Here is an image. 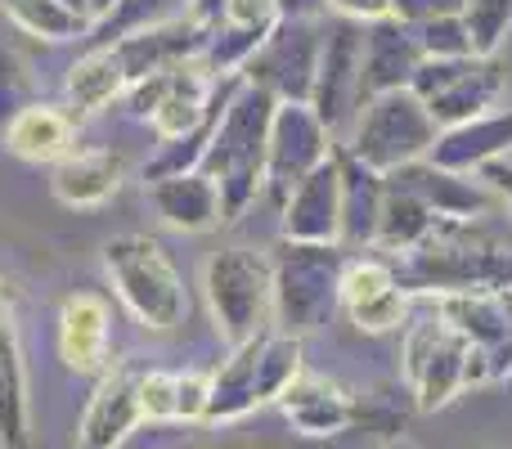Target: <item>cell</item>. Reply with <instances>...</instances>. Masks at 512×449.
<instances>
[{
	"label": "cell",
	"mask_w": 512,
	"mask_h": 449,
	"mask_svg": "<svg viewBox=\"0 0 512 449\" xmlns=\"http://www.w3.org/2000/svg\"><path fill=\"white\" fill-rule=\"evenodd\" d=\"M126 72V86L131 81H144L153 72H167L176 63H189L203 54L207 45V27H198L189 14H176V18H162L153 27H140V32H126L117 41H108Z\"/></svg>",
	"instance_id": "9a60e30c"
},
{
	"label": "cell",
	"mask_w": 512,
	"mask_h": 449,
	"mask_svg": "<svg viewBox=\"0 0 512 449\" xmlns=\"http://www.w3.org/2000/svg\"><path fill=\"white\" fill-rule=\"evenodd\" d=\"M414 36H418V45H423V59H463V54H472L468 27H463L459 14L427 18V23L414 27Z\"/></svg>",
	"instance_id": "1f68e13d"
},
{
	"label": "cell",
	"mask_w": 512,
	"mask_h": 449,
	"mask_svg": "<svg viewBox=\"0 0 512 449\" xmlns=\"http://www.w3.org/2000/svg\"><path fill=\"white\" fill-rule=\"evenodd\" d=\"M274 405L283 409L292 432H301V436H342L346 427L360 423L355 400L346 396L337 382L319 378V373H306V369L288 382V391H283Z\"/></svg>",
	"instance_id": "d6986e66"
},
{
	"label": "cell",
	"mask_w": 512,
	"mask_h": 449,
	"mask_svg": "<svg viewBox=\"0 0 512 449\" xmlns=\"http://www.w3.org/2000/svg\"><path fill=\"white\" fill-rule=\"evenodd\" d=\"M459 9H463V0H391V18H400L409 27L427 23V18L459 14Z\"/></svg>",
	"instance_id": "d590c367"
},
{
	"label": "cell",
	"mask_w": 512,
	"mask_h": 449,
	"mask_svg": "<svg viewBox=\"0 0 512 449\" xmlns=\"http://www.w3.org/2000/svg\"><path fill=\"white\" fill-rule=\"evenodd\" d=\"M212 373H176V423H203Z\"/></svg>",
	"instance_id": "e575fe53"
},
{
	"label": "cell",
	"mask_w": 512,
	"mask_h": 449,
	"mask_svg": "<svg viewBox=\"0 0 512 449\" xmlns=\"http://www.w3.org/2000/svg\"><path fill=\"white\" fill-rule=\"evenodd\" d=\"M324 9H333L346 23H378V18H391V0H324Z\"/></svg>",
	"instance_id": "8d00e7d4"
},
{
	"label": "cell",
	"mask_w": 512,
	"mask_h": 449,
	"mask_svg": "<svg viewBox=\"0 0 512 449\" xmlns=\"http://www.w3.org/2000/svg\"><path fill=\"white\" fill-rule=\"evenodd\" d=\"M176 9L189 14V0H117V9L95 27V45H108L126 32H140V27H153L162 18H176Z\"/></svg>",
	"instance_id": "4dcf8cb0"
},
{
	"label": "cell",
	"mask_w": 512,
	"mask_h": 449,
	"mask_svg": "<svg viewBox=\"0 0 512 449\" xmlns=\"http://www.w3.org/2000/svg\"><path fill=\"white\" fill-rule=\"evenodd\" d=\"M333 153H337V176H342V238L346 243L373 247L382 198H387V176L364 167V162L346 149H333Z\"/></svg>",
	"instance_id": "484cf974"
},
{
	"label": "cell",
	"mask_w": 512,
	"mask_h": 449,
	"mask_svg": "<svg viewBox=\"0 0 512 449\" xmlns=\"http://www.w3.org/2000/svg\"><path fill=\"white\" fill-rule=\"evenodd\" d=\"M0 445L27 449V373H23V346H18L14 306L0 288Z\"/></svg>",
	"instance_id": "d4e9b609"
},
{
	"label": "cell",
	"mask_w": 512,
	"mask_h": 449,
	"mask_svg": "<svg viewBox=\"0 0 512 449\" xmlns=\"http://www.w3.org/2000/svg\"><path fill=\"white\" fill-rule=\"evenodd\" d=\"M418 99L427 104V113L436 117V126H459L481 117L504 90V68L495 59H477V54H463V59H423L409 81Z\"/></svg>",
	"instance_id": "ba28073f"
},
{
	"label": "cell",
	"mask_w": 512,
	"mask_h": 449,
	"mask_svg": "<svg viewBox=\"0 0 512 449\" xmlns=\"http://www.w3.org/2000/svg\"><path fill=\"white\" fill-rule=\"evenodd\" d=\"M225 5H230V0H189V18H194L198 27H207V32H212V27H221Z\"/></svg>",
	"instance_id": "f35d334b"
},
{
	"label": "cell",
	"mask_w": 512,
	"mask_h": 449,
	"mask_svg": "<svg viewBox=\"0 0 512 449\" xmlns=\"http://www.w3.org/2000/svg\"><path fill=\"white\" fill-rule=\"evenodd\" d=\"M405 378L418 396V409H445L463 387H481L490 364L441 310L418 315L405 333Z\"/></svg>",
	"instance_id": "5b68a950"
},
{
	"label": "cell",
	"mask_w": 512,
	"mask_h": 449,
	"mask_svg": "<svg viewBox=\"0 0 512 449\" xmlns=\"http://www.w3.org/2000/svg\"><path fill=\"white\" fill-rule=\"evenodd\" d=\"M108 337H113V315L99 292H72L59 306V360L72 373L99 378L108 369Z\"/></svg>",
	"instance_id": "ac0fdd59"
},
{
	"label": "cell",
	"mask_w": 512,
	"mask_h": 449,
	"mask_svg": "<svg viewBox=\"0 0 512 449\" xmlns=\"http://www.w3.org/2000/svg\"><path fill=\"white\" fill-rule=\"evenodd\" d=\"M279 18H310L315 9H324V0H274Z\"/></svg>",
	"instance_id": "60d3db41"
},
{
	"label": "cell",
	"mask_w": 512,
	"mask_h": 449,
	"mask_svg": "<svg viewBox=\"0 0 512 449\" xmlns=\"http://www.w3.org/2000/svg\"><path fill=\"white\" fill-rule=\"evenodd\" d=\"M418 63H423V45H418L414 27L400 18H378L364 23V54H360V104L387 90H409Z\"/></svg>",
	"instance_id": "2e32d148"
},
{
	"label": "cell",
	"mask_w": 512,
	"mask_h": 449,
	"mask_svg": "<svg viewBox=\"0 0 512 449\" xmlns=\"http://www.w3.org/2000/svg\"><path fill=\"white\" fill-rule=\"evenodd\" d=\"M319 50H324V41H319L310 18H279L261 41V50L243 63V77L265 86L279 104H310Z\"/></svg>",
	"instance_id": "9c48e42d"
},
{
	"label": "cell",
	"mask_w": 512,
	"mask_h": 449,
	"mask_svg": "<svg viewBox=\"0 0 512 449\" xmlns=\"http://www.w3.org/2000/svg\"><path fill=\"white\" fill-rule=\"evenodd\" d=\"M360 54H364V23H333L324 50H319V72L315 90H310V108L328 126V135H337L342 126L355 122L360 108Z\"/></svg>",
	"instance_id": "8fae6325"
},
{
	"label": "cell",
	"mask_w": 512,
	"mask_h": 449,
	"mask_svg": "<svg viewBox=\"0 0 512 449\" xmlns=\"http://www.w3.org/2000/svg\"><path fill=\"white\" fill-rule=\"evenodd\" d=\"M481 171H486V180H490V185H495L499 194H504L508 203H512V162L499 158V162H486V167H481Z\"/></svg>",
	"instance_id": "ab89813d"
},
{
	"label": "cell",
	"mask_w": 512,
	"mask_h": 449,
	"mask_svg": "<svg viewBox=\"0 0 512 449\" xmlns=\"http://www.w3.org/2000/svg\"><path fill=\"white\" fill-rule=\"evenodd\" d=\"M0 140L23 162H59V158H68L72 144H77V122H72L68 108L32 99V104L5 126Z\"/></svg>",
	"instance_id": "cb8c5ba5"
},
{
	"label": "cell",
	"mask_w": 512,
	"mask_h": 449,
	"mask_svg": "<svg viewBox=\"0 0 512 449\" xmlns=\"http://www.w3.org/2000/svg\"><path fill=\"white\" fill-rule=\"evenodd\" d=\"M463 27H468V41L477 59H495L499 41L512 27V0H463L459 9Z\"/></svg>",
	"instance_id": "f546056e"
},
{
	"label": "cell",
	"mask_w": 512,
	"mask_h": 449,
	"mask_svg": "<svg viewBox=\"0 0 512 449\" xmlns=\"http://www.w3.org/2000/svg\"><path fill=\"white\" fill-rule=\"evenodd\" d=\"M207 310L230 346L270 333L274 319V261L252 247H225L203 270Z\"/></svg>",
	"instance_id": "52a82bcc"
},
{
	"label": "cell",
	"mask_w": 512,
	"mask_h": 449,
	"mask_svg": "<svg viewBox=\"0 0 512 449\" xmlns=\"http://www.w3.org/2000/svg\"><path fill=\"white\" fill-rule=\"evenodd\" d=\"M342 243H297L279 238L274 247V319L283 333L301 337L328 324L342 306Z\"/></svg>",
	"instance_id": "277c9868"
},
{
	"label": "cell",
	"mask_w": 512,
	"mask_h": 449,
	"mask_svg": "<svg viewBox=\"0 0 512 449\" xmlns=\"http://www.w3.org/2000/svg\"><path fill=\"white\" fill-rule=\"evenodd\" d=\"M436 135H441V126L414 90H387V95H373L355 108L351 135L342 140V149L355 153L364 167L391 176L396 167L427 158Z\"/></svg>",
	"instance_id": "8992f818"
},
{
	"label": "cell",
	"mask_w": 512,
	"mask_h": 449,
	"mask_svg": "<svg viewBox=\"0 0 512 449\" xmlns=\"http://www.w3.org/2000/svg\"><path fill=\"white\" fill-rule=\"evenodd\" d=\"M149 203H153V212L171 229H180V234H207V229H216L225 221L221 185H216L203 167L149 180Z\"/></svg>",
	"instance_id": "ffe728a7"
},
{
	"label": "cell",
	"mask_w": 512,
	"mask_h": 449,
	"mask_svg": "<svg viewBox=\"0 0 512 449\" xmlns=\"http://www.w3.org/2000/svg\"><path fill=\"white\" fill-rule=\"evenodd\" d=\"M32 99H36L32 95V77H27L23 59H18V54L0 41V135H5V126L14 122V117L23 113Z\"/></svg>",
	"instance_id": "d6a6232c"
},
{
	"label": "cell",
	"mask_w": 512,
	"mask_h": 449,
	"mask_svg": "<svg viewBox=\"0 0 512 449\" xmlns=\"http://www.w3.org/2000/svg\"><path fill=\"white\" fill-rule=\"evenodd\" d=\"M0 9L14 18V27H23L36 41H77V36H90V23H81L59 0H0Z\"/></svg>",
	"instance_id": "f1b7e54d"
},
{
	"label": "cell",
	"mask_w": 512,
	"mask_h": 449,
	"mask_svg": "<svg viewBox=\"0 0 512 449\" xmlns=\"http://www.w3.org/2000/svg\"><path fill=\"white\" fill-rule=\"evenodd\" d=\"M144 423L140 414V373L135 369H104L99 387L81 414V449H117L135 427Z\"/></svg>",
	"instance_id": "e0dca14e"
},
{
	"label": "cell",
	"mask_w": 512,
	"mask_h": 449,
	"mask_svg": "<svg viewBox=\"0 0 512 449\" xmlns=\"http://www.w3.org/2000/svg\"><path fill=\"white\" fill-rule=\"evenodd\" d=\"M126 162L113 149H72L68 158L54 162L50 194L63 207H99L122 189Z\"/></svg>",
	"instance_id": "7402d4cb"
},
{
	"label": "cell",
	"mask_w": 512,
	"mask_h": 449,
	"mask_svg": "<svg viewBox=\"0 0 512 449\" xmlns=\"http://www.w3.org/2000/svg\"><path fill=\"white\" fill-rule=\"evenodd\" d=\"M508 149H512V108H504V113H481L459 126H445L436 135L427 162H436L445 171H472V167H486V162H499Z\"/></svg>",
	"instance_id": "44dd1931"
},
{
	"label": "cell",
	"mask_w": 512,
	"mask_h": 449,
	"mask_svg": "<svg viewBox=\"0 0 512 449\" xmlns=\"http://www.w3.org/2000/svg\"><path fill=\"white\" fill-rule=\"evenodd\" d=\"M274 108H279V99L270 90L239 77V86L230 90L221 117H216L212 144H207L198 167L221 185L225 221H239L265 189V140H270Z\"/></svg>",
	"instance_id": "7a4b0ae2"
},
{
	"label": "cell",
	"mask_w": 512,
	"mask_h": 449,
	"mask_svg": "<svg viewBox=\"0 0 512 449\" xmlns=\"http://www.w3.org/2000/svg\"><path fill=\"white\" fill-rule=\"evenodd\" d=\"M104 270L113 279V292L122 306L140 319L149 333H167L185 319L189 297L176 261L167 247L149 234H117L104 243Z\"/></svg>",
	"instance_id": "3957f363"
},
{
	"label": "cell",
	"mask_w": 512,
	"mask_h": 449,
	"mask_svg": "<svg viewBox=\"0 0 512 449\" xmlns=\"http://www.w3.org/2000/svg\"><path fill=\"white\" fill-rule=\"evenodd\" d=\"M436 310L486 355L490 378L512 373V288L490 292H445Z\"/></svg>",
	"instance_id": "7c38bea8"
},
{
	"label": "cell",
	"mask_w": 512,
	"mask_h": 449,
	"mask_svg": "<svg viewBox=\"0 0 512 449\" xmlns=\"http://www.w3.org/2000/svg\"><path fill=\"white\" fill-rule=\"evenodd\" d=\"M279 234L297 243H342V176L328 153L279 207Z\"/></svg>",
	"instance_id": "5bb4252c"
},
{
	"label": "cell",
	"mask_w": 512,
	"mask_h": 449,
	"mask_svg": "<svg viewBox=\"0 0 512 449\" xmlns=\"http://www.w3.org/2000/svg\"><path fill=\"white\" fill-rule=\"evenodd\" d=\"M396 274L409 292H490L512 288V243L486 229H472V221H436L432 234L418 247L400 252Z\"/></svg>",
	"instance_id": "6da1fadb"
},
{
	"label": "cell",
	"mask_w": 512,
	"mask_h": 449,
	"mask_svg": "<svg viewBox=\"0 0 512 449\" xmlns=\"http://www.w3.org/2000/svg\"><path fill=\"white\" fill-rule=\"evenodd\" d=\"M333 153V135L310 104H279L265 140V194L283 207V198Z\"/></svg>",
	"instance_id": "30bf717a"
},
{
	"label": "cell",
	"mask_w": 512,
	"mask_h": 449,
	"mask_svg": "<svg viewBox=\"0 0 512 449\" xmlns=\"http://www.w3.org/2000/svg\"><path fill=\"white\" fill-rule=\"evenodd\" d=\"M140 414L144 423H176V373H140Z\"/></svg>",
	"instance_id": "836d02e7"
},
{
	"label": "cell",
	"mask_w": 512,
	"mask_h": 449,
	"mask_svg": "<svg viewBox=\"0 0 512 449\" xmlns=\"http://www.w3.org/2000/svg\"><path fill=\"white\" fill-rule=\"evenodd\" d=\"M342 310L355 319L364 333H391L409 319V288L400 283L396 265L382 256H364V261L342 265Z\"/></svg>",
	"instance_id": "4fadbf2b"
},
{
	"label": "cell",
	"mask_w": 512,
	"mask_h": 449,
	"mask_svg": "<svg viewBox=\"0 0 512 449\" xmlns=\"http://www.w3.org/2000/svg\"><path fill=\"white\" fill-rule=\"evenodd\" d=\"M59 5L72 9V14H77L81 23H90V32H95V27L117 9V0H59Z\"/></svg>",
	"instance_id": "74e56055"
},
{
	"label": "cell",
	"mask_w": 512,
	"mask_h": 449,
	"mask_svg": "<svg viewBox=\"0 0 512 449\" xmlns=\"http://www.w3.org/2000/svg\"><path fill=\"white\" fill-rule=\"evenodd\" d=\"M63 90H68L72 113H99V108H108L113 99H122L126 72H122V63H117L113 45H90V50L68 68Z\"/></svg>",
	"instance_id": "4316f807"
},
{
	"label": "cell",
	"mask_w": 512,
	"mask_h": 449,
	"mask_svg": "<svg viewBox=\"0 0 512 449\" xmlns=\"http://www.w3.org/2000/svg\"><path fill=\"white\" fill-rule=\"evenodd\" d=\"M441 221V216L432 212V207L423 203V198H414L409 189H396L387 185V198H382V216H378V234H373V247L387 256H400L409 252V247H418L427 234H432V225Z\"/></svg>",
	"instance_id": "83f0119b"
},
{
	"label": "cell",
	"mask_w": 512,
	"mask_h": 449,
	"mask_svg": "<svg viewBox=\"0 0 512 449\" xmlns=\"http://www.w3.org/2000/svg\"><path fill=\"white\" fill-rule=\"evenodd\" d=\"M387 185L409 189L414 198H423L436 216L445 221H472V212H486V189H477L472 180H463V171H445L436 162H409V167H396L387 176Z\"/></svg>",
	"instance_id": "603a6c76"
}]
</instances>
